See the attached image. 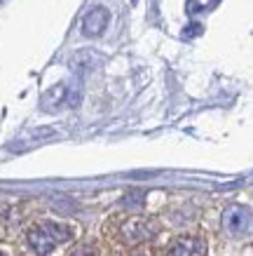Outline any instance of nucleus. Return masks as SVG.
Returning a JSON list of instances; mask_svg holds the SVG:
<instances>
[{
    "label": "nucleus",
    "mask_w": 253,
    "mask_h": 256,
    "mask_svg": "<svg viewBox=\"0 0 253 256\" xmlns=\"http://www.w3.org/2000/svg\"><path fill=\"white\" fill-rule=\"evenodd\" d=\"M70 238H73V228L66 224H54V221L38 224L31 230V235H28L31 247L35 249L40 256H47L54 247H59L61 242L70 240Z\"/></svg>",
    "instance_id": "obj_1"
},
{
    "label": "nucleus",
    "mask_w": 253,
    "mask_h": 256,
    "mask_svg": "<svg viewBox=\"0 0 253 256\" xmlns=\"http://www.w3.org/2000/svg\"><path fill=\"white\" fill-rule=\"evenodd\" d=\"M192 247H195V242H176L169 256H192Z\"/></svg>",
    "instance_id": "obj_4"
},
{
    "label": "nucleus",
    "mask_w": 253,
    "mask_h": 256,
    "mask_svg": "<svg viewBox=\"0 0 253 256\" xmlns=\"http://www.w3.org/2000/svg\"><path fill=\"white\" fill-rule=\"evenodd\" d=\"M249 226H251L249 210L235 207V210L228 212V216H225V228H228L232 235H244V233H249Z\"/></svg>",
    "instance_id": "obj_3"
},
{
    "label": "nucleus",
    "mask_w": 253,
    "mask_h": 256,
    "mask_svg": "<svg viewBox=\"0 0 253 256\" xmlns=\"http://www.w3.org/2000/svg\"><path fill=\"white\" fill-rule=\"evenodd\" d=\"M108 22H110V14L106 8H92L82 19V33L84 36H101L106 31Z\"/></svg>",
    "instance_id": "obj_2"
}]
</instances>
